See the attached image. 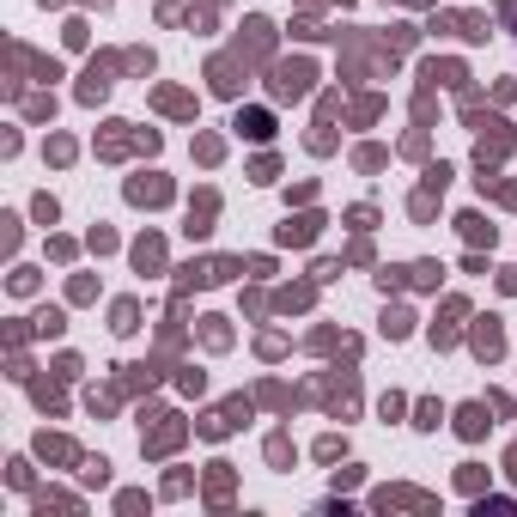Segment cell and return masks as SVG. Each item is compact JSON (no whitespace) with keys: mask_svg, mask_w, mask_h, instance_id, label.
Listing matches in <instances>:
<instances>
[{"mask_svg":"<svg viewBox=\"0 0 517 517\" xmlns=\"http://www.w3.org/2000/svg\"><path fill=\"white\" fill-rule=\"evenodd\" d=\"M238 128H243V134H256V140H262V134H268V116H256V110H250V116H238Z\"/></svg>","mask_w":517,"mask_h":517,"instance_id":"cell-1","label":"cell"}]
</instances>
